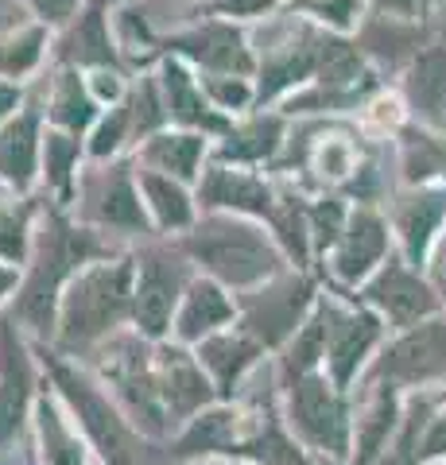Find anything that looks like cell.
<instances>
[{
	"label": "cell",
	"mask_w": 446,
	"mask_h": 465,
	"mask_svg": "<svg viewBox=\"0 0 446 465\" xmlns=\"http://www.w3.org/2000/svg\"><path fill=\"white\" fill-rule=\"evenodd\" d=\"M183 249L191 252L213 280L229 283V287H253L280 268V252H276V244L268 241L264 229L237 222V217H222V213L203 217L191 237L183 241Z\"/></svg>",
	"instance_id": "obj_1"
},
{
	"label": "cell",
	"mask_w": 446,
	"mask_h": 465,
	"mask_svg": "<svg viewBox=\"0 0 446 465\" xmlns=\"http://www.w3.org/2000/svg\"><path fill=\"white\" fill-rule=\"evenodd\" d=\"M133 283H136V272L128 260H102V264H90L85 272H78L63 299V322H59L63 345L82 349L97 338H105L133 311Z\"/></svg>",
	"instance_id": "obj_2"
},
{
	"label": "cell",
	"mask_w": 446,
	"mask_h": 465,
	"mask_svg": "<svg viewBox=\"0 0 446 465\" xmlns=\"http://www.w3.org/2000/svg\"><path fill=\"white\" fill-rule=\"evenodd\" d=\"M85 256H94V237L90 232L70 229L59 213H47V222L39 229L35 241V268L32 280H27L16 314L24 322H32L35 330L51 326V307L59 299V287L70 272H74Z\"/></svg>",
	"instance_id": "obj_3"
},
{
	"label": "cell",
	"mask_w": 446,
	"mask_h": 465,
	"mask_svg": "<svg viewBox=\"0 0 446 465\" xmlns=\"http://www.w3.org/2000/svg\"><path fill=\"white\" fill-rule=\"evenodd\" d=\"M51 372H55V384L63 388V396L74 403L78 423L85 427V434H90V442L102 450V458L109 465H140L136 439H133V430H128L124 419L117 415V407L85 381V376L70 372L66 365H59V361H51Z\"/></svg>",
	"instance_id": "obj_4"
},
{
	"label": "cell",
	"mask_w": 446,
	"mask_h": 465,
	"mask_svg": "<svg viewBox=\"0 0 446 465\" xmlns=\"http://www.w3.org/2000/svg\"><path fill=\"white\" fill-rule=\"evenodd\" d=\"M82 213L90 222L105 225V229H121V232H144L148 217H144V202H140V186L133 179V171L124 163H109L102 171L85 174L82 183Z\"/></svg>",
	"instance_id": "obj_5"
},
{
	"label": "cell",
	"mask_w": 446,
	"mask_h": 465,
	"mask_svg": "<svg viewBox=\"0 0 446 465\" xmlns=\"http://www.w3.org/2000/svg\"><path fill=\"white\" fill-rule=\"evenodd\" d=\"M292 423L311 446L326 450V454H345L350 450L345 407L319 376H299V384H292Z\"/></svg>",
	"instance_id": "obj_6"
},
{
	"label": "cell",
	"mask_w": 446,
	"mask_h": 465,
	"mask_svg": "<svg viewBox=\"0 0 446 465\" xmlns=\"http://www.w3.org/2000/svg\"><path fill=\"white\" fill-rule=\"evenodd\" d=\"M179 291H183V264L175 256L152 249L140 260L136 283H133V314H136V326L148 333V338L167 333Z\"/></svg>",
	"instance_id": "obj_7"
},
{
	"label": "cell",
	"mask_w": 446,
	"mask_h": 465,
	"mask_svg": "<svg viewBox=\"0 0 446 465\" xmlns=\"http://www.w3.org/2000/svg\"><path fill=\"white\" fill-rule=\"evenodd\" d=\"M381 372L400 384H431L446 376V322H423L388 345Z\"/></svg>",
	"instance_id": "obj_8"
},
{
	"label": "cell",
	"mask_w": 446,
	"mask_h": 465,
	"mask_svg": "<svg viewBox=\"0 0 446 465\" xmlns=\"http://www.w3.org/2000/svg\"><path fill=\"white\" fill-rule=\"evenodd\" d=\"M326 361L334 384L345 388L362 369V361L369 357V349L381 338V318L369 311H326Z\"/></svg>",
	"instance_id": "obj_9"
},
{
	"label": "cell",
	"mask_w": 446,
	"mask_h": 465,
	"mask_svg": "<svg viewBox=\"0 0 446 465\" xmlns=\"http://www.w3.org/2000/svg\"><path fill=\"white\" fill-rule=\"evenodd\" d=\"M167 47L183 51L186 58H194V63L213 70V74H229V78L253 74V54H249V47H244V39H241V32L233 24L210 20L203 27H194V32L167 39Z\"/></svg>",
	"instance_id": "obj_10"
},
{
	"label": "cell",
	"mask_w": 446,
	"mask_h": 465,
	"mask_svg": "<svg viewBox=\"0 0 446 465\" xmlns=\"http://www.w3.org/2000/svg\"><path fill=\"white\" fill-rule=\"evenodd\" d=\"M365 295H369L372 307H381L388 314L392 326H415L420 318H427L439 307L435 291H431L411 268L396 264V260H388V264L381 268V275L369 283Z\"/></svg>",
	"instance_id": "obj_11"
},
{
	"label": "cell",
	"mask_w": 446,
	"mask_h": 465,
	"mask_svg": "<svg viewBox=\"0 0 446 465\" xmlns=\"http://www.w3.org/2000/svg\"><path fill=\"white\" fill-rule=\"evenodd\" d=\"M384 249H388L384 217L369 206H357L350 217H345V229L334 244V272L350 283L362 280V275H369L372 264L384 260Z\"/></svg>",
	"instance_id": "obj_12"
},
{
	"label": "cell",
	"mask_w": 446,
	"mask_h": 465,
	"mask_svg": "<svg viewBox=\"0 0 446 465\" xmlns=\"http://www.w3.org/2000/svg\"><path fill=\"white\" fill-rule=\"evenodd\" d=\"M307 302H311V287L303 280H292L276 291H264V295H256L249 302V311H244V330L253 333L256 345H276L292 330H299L295 322L303 318Z\"/></svg>",
	"instance_id": "obj_13"
},
{
	"label": "cell",
	"mask_w": 446,
	"mask_h": 465,
	"mask_svg": "<svg viewBox=\"0 0 446 465\" xmlns=\"http://www.w3.org/2000/svg\"><path fill=\"white\" fill-rule=\"evenodd\" d=\"M404 94L427 128H446V43H427L408 63Z\"/></svg>",
	"instance_id": "obj_14"
},
{
	"label": "cell",
	"mask_w": 446,
	"mask_h": 465,
	"mask_svg": "<svg viewBox=\"0 0 446 465\" xmlns=\"http://www.w3.org/2000/svg\"><path fill=\"white\" fill-rule=\"evenodd\" d=\"M198 198L213 210H237V213H256V217L276 213V194L264 186V179H256L249 171H229L222 163L203 174Z\"/></svg>",
	"instance_id": "obj_15"
},
{
	"label": "cell",
	"mask_w": 446,
	"mask_h": 465,
	"mask_svg": "<svg viewBox=\"0 0 446 465\" xmlns=\"http://www.w3.org/2000/svg\"><path fill=\"white\" fill-rule=\"evenodd\" d=\"M32 396V369L16 338V326H0V442L12 439Z\"/></svg>",
	"instance_id": "obj_16"
},
{
	"label": "cell",
	"mask_w": 446,
	"mask_h": 465,
	"mask_svg": "<svg viewBox=\"0 0 446 465\" xmlns=\"http://www.w3.org/2000/svg\"><path fill=\"white\" fill-rule=\"evenodd\" d=\"M164 105L167 116L175 124H183L186 133H225V116L203 97V90L194 85V78L186 74L183 63H164Z\"/></svg>",
	"instance_id": "obj_17"
},
{
	"label": "cell",
	"mask_w": 446,
	"mask_h": 465,
	"mask_svg": "<svg viewBox=\"0 0 446 465\" xmlns=\"http://www.w3.org/2000/svg\"><path fill=\"white\" fill-rule=\"evenodd\" d=\"M446 222V191L439 186H420L396 202V232L404 241V252L411 264H420L431 237L439 232V225Z\"/></svg>",
	"instance_id": "obj_18"
},
{
	"label": "cell",
	"mask_w": 446,
	"mask_h": 465,
	"mask_svg": "<svg viewBox=\"0 0 446 465\" xmlns=\"http://www.w3.org/2000/svg\"><path fill=\"white\" fill-rule=\"evenodd\" d=\"M39 167V113H20L0 124V183L27 191Z\"/></svg>",
	"instance_id": "obj_19"
},
{
	"label": "cell",
	"mask_w": 446,
	"mask_h": 465,
	"mask_svg": "<svg viewBox=\"0 0 446 465\" xmlns=\"http://www.w3.org/2000/svg\"><path fill=\"white\" fill-rule=\"evenodd\" d=\"M155 381H160V396H164V407H167V419H186L191 411H198L206 400H210V384L203 369L194 365L186 353L179 349H167L160 369H155Z\"/></svg>",
	"instance_id": "obj_20"
},
{
	"label": "cell",
	"mask_w": 446,
	"mask_h": 465,
	"mask_svg": "<svg viewBox=\"0 0 446 465\" xmlns=\"http://www.w3.org/2000/svg\"><path fill=\"white\" fill-rule=\"evenodd\" d=\"M203 155H206V136L203 133H160L140 148L144 167L155 171V174L164 171L167 179H175V183L198 179Z\"/></svg>",
	"instance_id": "obj_21"
},
{
	"label": "cell",
	"mask_w": 446,
	"mask_h": 465,
	"mask_svg": "<svg viewBox=\"0 0 446 465\" xmlns=\"http://www.w3.org/2000/svg\"><path fill=\"white\" fill-rule=\"evenodd\" d=\"M229 318H233V302L225 299L222 283L198 280L191 291H186L175 330H179L183 341H206V338H213V330L229 322Z\"/></svg>",
	"instance_id": "obj_22"
},
{
	"label": "cell",
	"mask_w": 446,
	"mask_h": 465,
	"mask_svg": "<svg viewBox=\"0 0 446 465\" xmlns=\"http://www.w3.org/2000/svg\"><path fill=\"white\" fill-rule=\"evenodd\" d=\"M63 58L66 63H78V66H97V70L117 63V51H113V39H109L102 8L82 12V16L70 24V32L63 39Z\"/></svg>",
	"instance_id": "obj_23"
},
{
	"label": "cell",
	"mask_w": 446,
	"mask_h": 465,
	"mask_svg": "<svg viewBox=\"0 0 446 465\" xmlns=\"http://www.w3.org/2000/svg\"><path fill=\"white\" fill-rule=\"evenodd\" d=\"M140 191L160 229H186L194 222V202L183 191V183L155 171H140Z\"/></svg>",
	"instance_id": "obj_24"
},
{
	"label": "cell",
	"mask_w": 446,
	"mask_h": 465,
	"mask_svg": "<svg viewBox=\"0 0 446 465\" xmlns=\"http://www.w3.org/2000/svg\"><path fill=\"white\" fill-rule=\"evenodd\" d=\"M97 116V101L90 94V85H85L74 70H63L59 78L51 85V121L63 128V133L78 136L82 128H90Z\"/></svg>",
	"instance_id": "obj_25"
},
{
	"label": "cell",
	"mask_w": 446,
	"mask_h": 465,
	"mask_svg": "<svg viewBox=\"0 0 446 465\" xmlns=\"http://www.w3.org/2000/svg\"><path fill=\"white\" fill-rule=\"evenodd\" d=\"M256 349H261V345L249 341V338H241V333H213V338L203 341L198 357H203V365L213 372L218 388H233L241 381V372L253 365Z\"/></svg>",
	"instance_id": "obj_26"
},
{
	"label": "cell",
	"mask_w": 446,
	"mask_h": 465,
	"mask_svg": "<svg viewBox=\"0 0 446 465\" xmlns=\"http://www.w3.org/2000/svg\"><path fill=\"white\" fill-rule=\"evenodd\" d=\"M283 136V121L280 116H256V121L229 128V143L222 148V159H237V163H261L272 159L280 148Z\"/></svg>",
	"instance_id": "obj_27"
},
{
	"label": "cell",
	"mask_w": 446,
	"mask_h": 465,
	"mask_svg": "<svg viewBox=\"0 0 446 465\" xmlns=\"http://www.w3.org/2000/svg\"><path fill=\"white\" fill-rule=\"evenodd\" d=\"M39 442H43V465H85V450L74 439V430L66 427L59 407L51 400H39Z\"/></svg>",
	"instance_id": "obj_28"
},
{
	"label": "cell",
	"mask_w": 446,
	"mask_h": 465,
	"mask_svg": "<svg viewBox=\"0 0 446 465\" xmlns=\"http://www.w3.org/2000/svg\"><path fill=\"white\" fill-rule=\"evenodd\" d=\"M392 423H396V396L384 388V391H377V400H372L365 419H357V458H353V465H369L381 454V446L388 442V434H392Z\"/></svg>",
	"instance_id": "obj_29"
},
{
	"label": "cell",
	"mask_w": 446,
	"mask_h": 465,
	"mask_svg": "<svg viewBox=\"0 0 446 465\" xmlns=\"http://www.w3.org/2000/svg\"><path fill=\"white\" fill-rule=\"evenodd\" d=\"M365 51L388 58V63H400V58L411 63V58L420 54V35H415V27L404 24L400 16H381L377 24H369Z\"/></svg>",
	"instance_id": "obj_30"
},
{
	"label": "cell",
	"mask_w": 446,
	"mask_h": 465,
	"mask_svg": "<svg viewBox=\"0 0 446 465\" xmlns=\"http://www.w3.org/2000/svg\"><path fill=\"white\" fill-rule=\"evenodd\" d=\"M43 43H47L43 27H16V32H8L0 39V74L5 78L32 74L43 58Z\"/></svg>",
	"instance_id": "obj_31"
},
{
	"label": "cell",
	"mask_w": 446,
	"mask_h": 465,
	"mask_svg": "<svg viewBox=\"0 0 446 465\" xmlns=\"http://www.w3.org/2000/svg\"><path fill=\"white\" fill-rule=\"evenodd\" d=\"M404 174L408 183H427L431 174H446V140L408 128L404 133Z\"/></svg>",
	"instance_id": "obj_32"
},
{
	"label": "cell",
	"mask_w": 446,
	"mask_h": 465,
	"mask_svg": "<svg viewBox=\"0 0 446 465\" xmlns=\"http://www.w3.org/2000/svg\"><path fill=\"white\" fill-rule=\"evenodd\" d=\"M237 427H241L237 411H210V415H198L194 427L186 430V439H183L179 450H183V454H203V450H233Z\"/></svg>",
	"instance_id": "obj_33"
},
{
	"label": "cell",
	"mask_w": 446,
	"mask_h": 465,
	"mask_svg": "<svg viewBox=\"0 0 446 465\" xmlns=\"http://www.w3.org/2000/svg\"><path fill=\"white\" fill-rule=\"evenodd\" d=\"M78 155H82V143H78V136H70V133H47V140H43V167H47V183L63 198H70V183H74V171H78Z\"/></svg>",
	"instance_id": "obj_34"
},
{
	"label": "cell",
	"mask_w": 446,
	"mask_h": 465,
	"mask_svg": "<svg viewBox=\"0 0 446 465\" xmlns=\"http://www.w3.org/2000/svg\"><path fill=\"white\" fill-rule=\"evenodd\" d=\"M314 171H319L326 183L350 179L357 171V148L345 136H322L319 148H314Z\"/></svg>",
	"instance_id": "obj_35"
},
{
	"label": "cell",
	"mask_w": 446,
	"mask_h": 465,
	"mask_svg": "<svg viewBox=\"0 0 446 465\" xmlns=\"http://www.w3.org/2000/svg\"><path fill=\"white\" fill-rule=\"evenodd\" d=\"M164 121H167L164 97H160V90H155L152 78H144L136 85L133 101H128V128H133V136H148L152 128H160Z\"/></svg>",
	"instance_id": "obj_36"
},
{
	"label": "cell",
	"mask_w": 446,
	"mask_h": 465,
	"mask_svg": "<svg viewBox=\"0 0 446 465\" xmlns=\"http://www.w3.org/2000/svg\"><path fill=\"white\" fill-rule=\"evenodd\" d=\"M27 256V206H0V260L20 264Z\"/></svg>",
	"instance_id": "obj_37"
},
{
	"label": "cell",
	"mask_w": 446,
	"mask_h": 465,
	"mask_svg": "<svg viewBox=\"0 0 446 465\" xmlns=\"http://www.w3.org/2000/svg\"><path fill=\"white\" fill-rule=\"evenodd\" d=\"M237 454H253V458H261V461H268V465H307L303 458H299V450L287 442L280 430H268V434H261L256 442H241Z\"/></svg>",
	"instance_id": "obj_38"
},
{
	"label": "cell",
	"mask_w": 446,
	"mask_h": 465,
	"mask_svg": "<svg viewBox=\"0 0 446 465\" xmlns=\"http://www.w3.org/2000/svg\"><path fill=\"white\" fill-rule=\"evenodd\" d=\"M206 94H210V105L213 109H244L249 101L256 97L253 94V85L244 82V78H229V74H218V78H210L206 82Z\"/></svg>",
	"instance_id": "obj_39"
},
{
	"label": "cell",
	"mask_w": 446,
	"mask_h": 465,
	"mask_svg": "<svg viewBox=\"0 0 446 465\" xmlns=\"http://www.w3.org/2000/svg\"><path fill=\"white\" fill-rule=\"evenodd\" d=\"M133 133L128 128V109H113L102 124H97V133H94V143H90V152L97 155V159H105V155H113L124 143V136Z\"/></svg>",
	"instance_id": "obj_40"
},
{
	"label": "cell",
	"mask_w": 446,
	"mask_h": 465,
	"mask_svg": "<svg viewBox=\"0 0 446 465\" xmlns=\"http://www.w3.org/2000/svg\"><path fill=\"white\" fill-rule=\"evenodd\" d=\"M400 116H404V105H400L396 97H372L369 105H365V124L372 128V133H396L400 128Z\"/></svg>",
	"instance_id": "obj_41"
},
{
	"label": "cell",
	"mask_w": 446,
	"mask_h": 465,
	"mask_svg": "<svg viewBox=\"0 0 446 465\" xmlns=\"http://www.w3.org/2000/svg\"><path fill=\"white\" fill-rule=\"evenodd\" d=\"M415 430H420V415H408V427L400 430V442L388 450L384 465H415V458H420V450H415Z\"/></svg>",
	"instance_id": "obj_42"
},
{
	"label": "cell",
	"mask_w": 446,
	"mask_h": 465,
	"mask_svg": "<svg viewBox=\"0 0 446 465\" xmlns=\"http://www.w3.org/2000/svg\"><path fill=\"white\" fill-rule=\"evenodd\" d=\"M276 0H210V8L218 12V16H261V12H268Z\"/></svg>",
	"instance_id": "obj_43"
},
{
	"label": "cell",
	"mask_w": 446,
	"mask_h": 465,
	"mask_svg": "<svg viewBox=\"0 0 446 465\" xmlns=\"http://www.w3.org/2000/svg\"><path fill=\"white\" fill-rule=\"evenodd\" d=\"M27 5L39 12V20H47V24H66L70 16H74L78 0H27Z\"/></svg>",
	"instance_id": "obj_44"
},
{
	"label": "cell",
	"mask_w": 446,
	"mask_h": 465,
	"mask_svg": "<svg viewBox=\"0 0 446 465\" xmlns=\"http://www.w3.org/2000/svg\"><path fill=\"white\" fill-rule=\"evenodd\" d=\"M90 94H94L97 105H102V101H121V78L109 74V70H97L90 78Z\"/></svg>",
	"instance_id": "obj_45"
},
{
	"label": "cell",
	"mask_w": 446,
	"mask_h": 465,
	"mask_svg": "<svg viewBox=\"0 0 446 465\" xmlns=\"http://www.w3.org/2000/svg\"><path fill=\"white\" fill-rule=\"evenodd\" d=\"M446 454V415H439L435 423H431L427 439H423V458H439Z\"/></svg>",
	"instance_id": "obj_46"
},
{
	"label": "cell",
	"mask_w": 446,
	"mask_h": 465,
	"mask_svg": "<svg viewBox=\"0 0 446 465\" xmlns=\"http://www.w3.org/2000/svg\"><path fill=\"white\" fill-rule=\"evenodd\" d=\"M20 105V85L16 82H0V121H8Z\"/></svg>",
	"instance_id": "obj_47"
},
{
	"label": "cell",
	"mask_w": 446,
	"mask_h": 465,
	"mask_svg": "<svg viewBox=\"0 0 446 465\" xmlns=\"http://www.w3.org/2000/svg\"><path fill=\"white\" fill-rule=\"evenodd\" d=\"M415 5H420V0H377L381 12H388V16H400V20L415 16Z\"/></svg>",
	"instance_id": "obj_48"
},
{
	"label": "cell",
	"mask_w": 446,
	"mask_h": 465,
	"mask_svg": "<svg viewBox=\"0 0 446 465\" xmlns=\"http://www.w3.org/2000/svg\"><path fill=\"white\" fill-rule=\"evenodd\" d=\"M431 275H435V291L446 302V237L439 241V249H435V272H431Z\"/></svg>",
	"instance_id": "obj_49"
},
{
	"label": "cell",
	"mask_w": 446,
	"mask_h": 465,
	"mask_svg": "<svg viewBox=\"0 0 446 465\" xmlns=\"http://www.w3.org/2000/svg\"><path fill=\"white\" fill-rule=\"evenodd\" d=\"M12 283H16V272H12V268H0V295H5Z\"/></svg>",
	"instance_id": "obj_50"
}]
</instances>
